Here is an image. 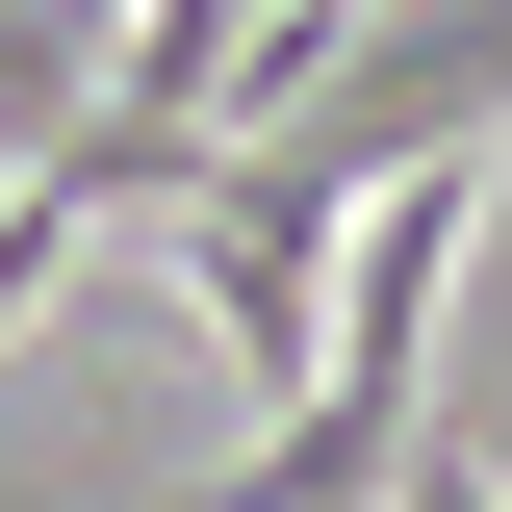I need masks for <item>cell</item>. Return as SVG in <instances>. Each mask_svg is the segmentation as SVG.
Instances as JSON below:
<instances>
[{
    "instance_id": "obj_1",
    "label": "cell",
    "mask_w": 512,
    "mask_h": 512,
    "mask_svg": "<svg viewBox=\"0 0 512 512\" xmlns=\"http://www.w3.org/2000/svg\"><path fill=\"white\" fill-rule=\"evenodd\" d=\"M461 205H487L461 154L359 205V333L282 384V436H256L205 512H384V487H410V436H436V282H461Z\"/></svg>"
},
{
    "instance_id": "obj_2",
    "label": "cell",
    "mask_w": 512,
    "mask_h": 512,
    "mask_svg": "<svg viewBox=\"0 0 512 512\" xmlns=\"http://www.w3.org/2000/svg\"><path fill=\"white\" fill-rule=\"evenodd\" d=\"M103 77H128V0H0V180H26Z\"/></svg>"
},
{
    "instance_id": "obj_3",
    "label": "cell",
    "mask_w": 512,
    "mask_h": 512,
    "mask_svg": "<svg viewBox=\"0 0 512 512\" xmlns=\"http://www.w3.org/2000/svg\"><path fill=\"white\" fill-rule=\"evenodd\" d=\"M77 231H103V180H77V154H26V180H0V333L52 308V256H77Z\"/></svg>"
}]
</instances>
